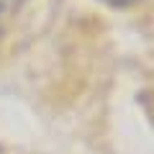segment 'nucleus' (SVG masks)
<instances>
[{"mask_svg": "<svg viewBox=\"0 0 154 154\" xmlns=\"http://www.w3.org/2000/svg\"><path fill=\"white\" fill-rule=\"evenodd\" d=\"M21 3H23V0H0V13H3L5 18H11V13L16 11Z\"/></svg>", "mask_w": 154, "mask_h": 154, "instance_id": "nucleus-1", "label": "nucleus"}, {"mask_svg": "<svg viewBox=\"0 0 154 154\" xmlns=\"http://www.w3.org/2000/svg\"><path fill=\"white\" fill-rule=\"evenodd\" d=\"M103 3H108L110 8H128V5H134L136 0H103Z\"/></svg>", "mask_w": 154, "mask_h": 154, "instance_id": "nucleus-2", "label": "nucleus"}]
</instances>
